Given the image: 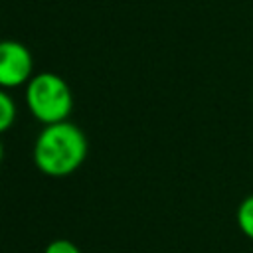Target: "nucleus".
Returning a JSON list of instances; mask_svg holds the SVG:
<instances>
[{"label": "nucleus", "mask_w": 253, "mask_h": 253, "mask_svg": "<svg viewBox=\"0 0 253 253\" xmlns=\"http://www.w3.org/2000/svg\"><path fill=\"white\" fill-rule=\"evenodd\" d=\"M16 121V103L14 99L0 87V134L6 132Z\"/></svg>", "instance_id": "39448f33"}, {"label": "nucleus", "mask_w": 253, "mask_h": 253, "mask_svg": "<svg viewBox=\"0 0 253 253\" xmlns=\"http://www.w3.org/2000/svg\"><path fill=\"white\" fill-rule=\"evenodd\" d=\"M43 253H81V249L69 239H53L47 243Z\"/></svg>", "instance_id": "423d86ee"}, {"label": "nucleus", "mask_w": 253, "mask_h": 253, "mask_svg": "<svg viewBox=\"0 0 253 253\" xmlns=\"http://www.w3.org/2000/svg\"><path fill=\"white\" fill-rule=\"evenodd\" d=\"M87 148L89 144L85 132L69 121H59L43 125L34 142L32 156L40 172L61 178L81 168L87 158Z\"/></svg>", "instance_id": "f257e3e1"}, {"label": "nucleus", "mask_w": 253, "mask_h": 253, "mask_svg": "<svg viewBox=\"0 0 253 253\" xmlns=\"http://www.w3.org/2000/svg\"><path fill=\"white\" fill-rule=\"evenodd\" d=\"M2 158H4V146H2V140H0V164H2Z\"/></svg>", "instance_id": "0eeeda50"}, {"label": "nucleus", "mask_w": 253, "mask_h": 253, "mask_svg": "<svg viewBox=\"0 0 253 253\" xmlns=\"http://www.w3.org/2000/svg\"><path fill=\"white\" fill-rule=\"evenodd\" d=\"M34 75L32 51L16 40H0V87L26 85Z\"/></svg>", "instance_id": "7ed1b4c3"}, {"label": "nucleus", "mask_w": 253, "mask_h": 253, "mask_svg": "<svg viewBox=\"0 0 253 253\" xmlns=\"http://www.w3.org/2000/svg\"><path fill=\"white\" fill-rule=\"evenodd\" d=\"M24 97L30 113L42 125L67 121L73 109V95L67 81L53 71L32 75V79L26 83Z\"/></svg>", "instance_id": "f03ea898"}, {"label": "nucleus", "mask_w": 253, "mask_h": 253, "mask_svg": "<svg viewBox=\"0 0 253 253\" xmlns=\"http://www.w3.org/2000/svg\"><path fill=\"white\" fill-rule=\"evenodd\" d=\"M237 225L243 235L253 239V194L247 196L237 208Z\"/></svg>", "instance_id": "20e7f679"}]
</instances>
